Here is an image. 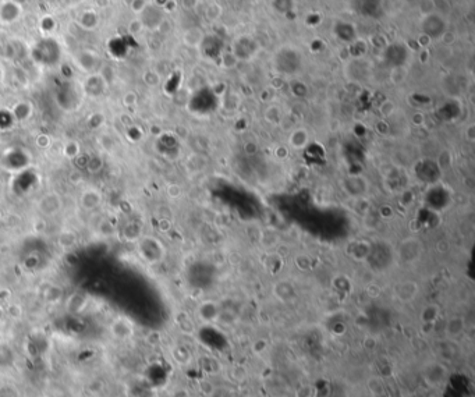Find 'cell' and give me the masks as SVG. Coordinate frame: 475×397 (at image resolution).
Masks as SVG:
<instances>
[{
  "instance_id": "obj_1",
  "label": "cell",
  "mask_w": 475,
  "mask_h": 397,
  "mask_svg": "<svg viewBox=\"0 0 475 397\" xmlns=\"http://www.w3.org/2000/svg\"><path fill=\"white\" fill-rule=\"evenodd\" d=\"M137 254L141 260L148 265H156L162 262L166 255V248L163 243L154 235L142 234L135 241Z\"/></svg>"
},
{
  "instance_id": "obj_2",
  "label": "cell",
  "mask_w": 475,
  "mask_h": 397,
  "mask_svg": "<svg viewBox=\"0 0 475 397\" xmlns=\"http://www.w3.org/2000/svg\"><path fill=\"white\" fill-rule=\"evenodd\" d=\"M36 209L45 218H53L63 209V197L58 191H48L36 202Z\"/></svg>"
},
{
  "instance_id": "obj_3",
  "label": "cell",
  "mask_w": 475,
  "mask_h": 397,
  "mask_svg": "<svg viewBox=\"0 0 475 397\" xmlns=\"http://www.w3.org/2000/svg\"><path fill=\"white\" fill-rule=\"evenodd\" d=\"M397 257L403 264H415L422 257V243L415 237H407L397 247Z\"/></svg>"
},
{
  "instance_id": "obj_4",
  "label": "cell",
  "mask_w": 475,
  "mask_h": 397,
  "mask_svg": "<svg viewBox=\"0 0 475 397\" xmlns=\"http://www.w3.org/2000/svg\"><path fill=\"white\" fill-rule=\"evenodd\" d=\"M421 30L429 39L431 38L438 39V38H442L443 35L446 33L447 23L444 21V18L441 14L428 13L421 20Z\"/></svg>"
},
{
  "instance_id": "obj_5",
  "label": "cell",
  "mask_w": 475,
  "mask_h": 397,
  "mask_svg": "<svg viewBox=\"0 0 475 397\" xmlns=\"http://www.w3.org/2000/svg\"><path fill=\"white\" fill-rule=\"evenodd\" d=\"M103 194L96 187H87L78 197V206L84 212H94L102 206Z\"/></svg>"
},
{
  "instance_id": "obj_6",
  "label": "cell",
  "mask_w": 475,
  "mask_h": 397,
  "mask_svg": "<svg viewBox=\"0 0 475 397\" xmlns=\"http://www.w3.org/2000/svg\"><path fill=\"white\" fill-rule=\"evenodd\" d=\"M109 332L117 340H128L134 334V324L127 316H117L109 326Z\"/></svg>"
},
{
  "instance_id": "obj_7",
  "label": "cell",
  "mask_w": 475,
  "mask_h": 397,
  "mask_svg": "<svg viewBox=\"0 0 475 397\" xmlns=\"http://www.w3.org/2000/svg\"><path fill=\"white\" fill-rule=\"evenodd\" d=\"M418 293H419V287L415 282L412 280H406V282H402V283L396 284L394 287V296L396 298L400 301V302H411L417 298Z\"/></svg>"
},
{
  "instance_id": "obj_8",
  "label": "cell",
  "mask_w": 475,
  "mask_h": 397,
  "mask_svg": "<svg viewBox=\"0 0 475 397\" xmlns=\"http://www.w3.org/2000/svg\"><path fill=\"white\" fill-rule=\"evenodd\" d=\"M258 50V46L254 42V39H251L250 36H240L236 43H234V56L237 60H248L250 57H253L255 55V52Z\"/></svg>"
},
{
  "instance_id": "obj_9",
  "label": "cell",
  "mask_w": 475,
  "mask_h": 397,
  "mask_svg": "<svg viewBox=\"0 0 475 397\" xmlns=\"http://www.w3.org/2000/svg\"><path fill=\"white\" fill-rule=\"evenodd\" d=\"M344 191L354 198H360L367 193L368 190V183L367 180L361 176H348L343 181Z\"/></svg>"
},
{
  "instance_id": "obj_10",
  "label": "cell",
  "mask_w": 475,
  "mask_h": 397,
  "mask_svg": "<svg viewBox=\"0 0 475 397\" xmlns=\"http://www.w3.org/2000/svg\"><path fill=\"white\" fill-rule=\"evenodd\" d=\"M273 294L278 297L279 300L283 301V302L293 301L295 298V296H297L294 286L290 283V282H286V280L278 282V283L273 286Z\"/></svg>"
},
{
  "instance_id": "obj_11",
  "label": "cell",
  "mask_w": 475,
  "mask_h": 397,
  "mask_svg": "<svg viewBox=\"0 0 475 397\" xmlns=\"http://www.w3.org/2000/svg\"><path fill=\"white\" fill-rule=\"evenodd\" d=\"M466 331V321L461 316H451L444 326V333L449 339H457Z\"/></svg>"
},
{
  "instance_id": "obj_12",
  "label": "cell",
  "mask_w": 475,
  "mask_h": 397,
  "mask_svg": "<svg viewBox=\"0 0 475 397\" xmlns=\"http://www.w3.org/2000/svg\"><path fill=\"white\" fill-rule=\"evenodd\" d=\"M310 144V132L303 127L295 129L290 137H288V145L291 146L295 151H301L305 146Z\"/></svg>"
},
{
  "instance_id": "obj_13",
  "label": "cell",
  "mask_w": 475,
  "mask_h": 397,
  "mask_svg": "<svg viewBox=\"0 0 475 397\" xmlns=\"http://www.w3.org/2000/svg\"><path fill=\"white\" fill-rule=\"evenodd\" d=\"M219 307L213 301H205L198 307V316L205 322H213L219 318Z\"/></svg>"
},
{
  "instance_id": "obj_14",
  "label": "cell",
  "mask_w": 475,
  "mask_h": 397,
  "mask_svg": "<svg viewBox=\"0 0 475 397\" xmlns=\"http://www.w3.org/2000/svg\"><path fill=\"white\" fill-rule=\"evenodd\" d=\"M122 233H123V238L126 241L135 243L139 237L142 235V227H141V225H138L135 220H131V222H128V223L124 225Z\"/></svg>"
},
{
  "instance_id": "obj_15",
  "label": "cell",
  "mask_w": 475,
  "mask_h": 397,
  "mask_svg": "<svg viewBox=\"0 0 475 397\" xmlns=\"http://www.w3.org/2000/svg\"><path fill=\"white\" fill-rule=\"evenodd\" d=\"M439 314H441V309L438 305L435 304H429L422 308L421 314H419V318L424 324H434L435 321L439 318Z\"/></svg>"
},
{
  "instance_id": "obj_16",
  "label": "cell",
  "mask_w": 475,
  "mask_h": 397,
  "mask_svg": "<svg viewBox=\"0 0 475 397\" xmlns=\"http://www.w3.org/2000/svg\"><path fill=\"white\" fill-rule=\"evenodd\" d=\"M78 241V235L73 230H63L58 235V244L62 248H71Z\"/></svg>"
},
{
  "instance_id": "obj_17",
  "label": "cell",
  "mask_w": 475,
  "mask_h": 397,
  "mask_svg": "<svg viewBox=\"0 0 475 397\" xmlns=\"http://www.w3.org/2000/svg\"><path fill=\"white\" fill-rule=\"evenodd\" d=\"M80 154H81V145H80L78 141L70 139L63 145V155L66 156L67 159H75V158L80 156Z\"/></svg>"
},
{
  "instance_id": "obj_18",
  "label": "cell",
  "mask_w": 475,
  "mask_h": 397,
  "mask_svg": "<svg viewBox=\"0 0 475 397\" xmlns=\"http://www.w3.org/2000/svg\"><path fill=\"white\" fill-rule=\"evenodd\" d=\"M103 165H105V163H103L102 156L94 155V156H91L90 159L87 161V163H85V169H87V171L91 173V174H98L99 171L103 170Z\"/></svg>"
},
{
  "instance_id": "obj_19",
  "label": "cell",
  "mask_w": 475,
  "mask_h": 397,
  "mask_svg": "<svg viewBox=\"0 0 475 397\" xmlns=\"http://www.w3.org/2000/svg\"><path fill=\"white\" fill-rule=\"evenodd\" d=\"M263 116H265V120L268 123H271V124H279V123L282 122V117H283L280 107L276 105L269 106V107L265 110Z\"/></svg>"
},
{
  "instance_id": "obj_20",
  "label": "cell",
  "mask_w": 475,
  "mask_h": 397,
  "mask_svg": "<svg viewBox=\"0 0 475 397\" xmlns=\"http://www.w3.org/2000/svg\"><path fill=\"white\" fill-rule=\"evenodd\" d=\"M199 33H202V31H201V30H197V28L189 30L187 33H184V43H186V45H189V46H192V48L199 46L205 38V36H198V38H195V35H198Z\"/></svg>"
},
{
  "instance_id": "obj_21",
  "label": "cell",
  "mask_w": 475,
  "mask_h": 397,
  "mask_svg": "<svg viewBox=\"0 0 475 397\" xmlns=\"http://www.w3.org/2000/svg\"><path fill=\"white\" fill-rule=\"evenodd\" d=\"M368 388L375 396H380L385 393V385L379 378H371L368 381Z\"/></svg>"
},
{
  "instance_id": "obj_22",
  "label": "cell",
  "mask_w": 475,
  "mask_h": 397,
  "mask_svg": "<svg viewBox=\"0 0 475 397\" xmlns=\"http://www.w3.org/2000/svg\"><path fill=\"white\" fill-rule=\"evenodd\" d=\"M173 357H174V360L181 365L187 364L190 361V353L187 351V349H184V347H176V349H173Z\"/></svg>"
},
{
  "instance_id": "obj_23",
  "label": "cell",
  "mask_w": 475,
  "mask_h": 397,
  "mask_svg": "<svg viewBox=\"0 0 475 397\" xmlns=\"http://www.w3.org/2000/svg\"><path fill=\"white\" fill-rule=\"evenodd\" d=\"M451 163H453V158H451L450 152L444 151V152L439 155V159H438L436 165H438V167H439L441 170H444V169L450 167Z\"/></svg>"
},
{
  "instance_id": "obj_24",
  "label": "cell",
  "mask_w": 475,
  "mask_h": 397,
  "mask_svg": "<svg viewBox=\"0 0 475 397\" xmlns=\"http://www.w3.org/2000/svg\"><path fill=\"white\" fill-rule=\"evenodd\" d=\"M215 385H213L212 382H209V381H201L199 382V385H198V389H199V392L204 395V396H206V397H209L211 395H212V392L215 390Z\"/></svg>"
},
{
  "instance_id": "obj_25",
  "label": "cell",
  "mask_w": 475,
  "mask_h": 397,
  "mask_svg": "<svg viewBox=\"0 0 475 397\" xmlns=\"http://www.w3.org/2000/svg\"><path fill=\"white\" fill-rule=\"evenodd\" d=\"M4 311L10 318H14V319H20L23 316V308L18 304H10Z\"/></svg>"
},
{
  "instance_id": "obj_26",
  "label": "cell",
  "mask_w": 475,
  "mask_h": 397,
  "mask_svg": "<svg viewBox=\"0 0 475 397\" xmlns=\"http://www.w3.org/2000/svg\"><path fill=\"white\" fill-rule=\"evenodd\" d=\"M394 103L392 102V100H385L382 105H380V114L383 116V117H389V116H392V114L394 113Z\"/></svg>"
},
{
  "instance_id": "obj_27",
  "label": "cell",
  "mask_w": 475,
  "mask_h": 397,
  "mask_svg": "<svg viewBox=\"0 0 475 397\" xmlns=\"http://www.w3.org/2000/svg\"><path fill=\"white\" fill-rule=\"evenodd\" d=\"M144 81H145V84H148L149 87H155V85L159 84L160 78H159V75H158L155 71H148V73H145V75H144Z\"/></svg>"
},
{
  "instance_id": "obj_28",
  "label": "cell",
  "mask_w": 475,
  "mask_h": 397,
  "mask_svg": "<svg viewBox=\"0 0 475 397\" xmlns=\"http://www.w3.org/2000/svg\"><path fill=\"white\" fill-rule=\"evenodd\" d=\"M166 194H167L169 198L176 199V198H179L181 195V187L179 186V184H169V186L166 187Z\"/></svg>"
},
{
  "instance_id": "obj_29",
  "label": "cell",
  "mask_w": 475,
  "mask_h": 397,
  "mask_svg": "<svg viewBox=\"0 0 475 397\" xmlns=\"http://www.w3.org/2000/svg\"><path fill=\"white\" fill-rule=\"evenodd\" d=\"M137 103V94L134 92H127L126 95L123 97V105L130 107V106L135 105Z\"/></svg>"
},
{
  "instance_id": "obj_30",
  "label": "cell",
  "mask_w": 475,
  "mask_h": 397,
  "mask_svg": "<svg viewBox=\"0 0 475 397\" xmlns=\"http://www.w3.org/2000/svg\"><path fill=\"white\" fill-rule=\"evenodd\" d=\"M209 397H233V393L226 388H215Z\"/></svg>"
},
{
  "instance_id": "obj_31",
  "label": "cell",
  "mask_w": 475,
  "mask_h": 397,
  "mask_svg": "<svg viewBox=\"0 0 475 397\" xmlns=\"http://www.w3.org/2000/svg\"><path fill=\"white\" fill-rule=\"evenodd\" d=\"M295 265L300 267L301 270H307L310 267V258L304 257V255H300L295 258Z\"/></svg>"
},
{
  "instance_id": "obj_32",
  "label": "cell",
  "mask_w": 475,
  "mask_h": 397,
  "mask_svg": "<svg viewBox=\"0 0 475 397\" xmlns=\"http://www.w3.org/2000/svg\"><path fill=\"white\" fill-rule=\"evenodd\" d=\"M464 138H466V141H468V142H474L475 141V126L474 124H470L468 127H466V130H464Z\"/></svg>"
},
{
  "instance_id": "obj_33",
  "label": "cell",
  "mask_w": 475,
  "mask_h": 397,
  "mask_svg": "<svg viewBox=\"0 0 475 397\" xmlns=\"http://www.w3.org/2000/svg\"><path fill=\"white\" fill-rule=\"evenodd\" d=\"M35 142L39 148H48L50 145V138L48 135H45V134H41V135L36 137Z\"/></svg>"
},
{
  "instance_id": "obj_34",
  "label": "cell",
  "mask_w": 475,
  "mask_h": 397,
  "mask_svg": "<svg viewBox=\"0 0 475 397\" xmlns=\"http://www.w3.org/2000/svg\"><path fill=\"white\" fill-rule=\"evenodd\" d=\"M266 346H268V343L265 340H256L254 344H253V350H254L256 354H261L262 351H265Z\"/></svg>"
},
{
  "instance_id": "obj_35",
  "label": "cell",
  "mask_w": 475,
  "mask_h": 397,
  "mask_svg": "<svg viewBox=\"0 0 475 397\" xmlns=\"http://www.w3.org/2000/svg\"><path fill=\"white\" fill-rule=\"evenodd\" d=\"M367 293H368L369 297H378L380 294V289L377 284H371V286L367 287Z\"/></svg>"
},
{
  "instance_id": "obj_36",
  "label": "cell",
  "mask_w": 475,
  "mask_h": 397,
  "mask_svg": "<svg viewBox=\"0 0 475 397\" xmlns=\"http://www.w3.org/2000/svg\"><path fill=\"white\" fill-rule=\"evenodd\" d=\"M172 397H190V393L187 389H184V388H179V389H176L174 392H173Z\"/></svg>"
},
{
  "instance_id": "obj_37",
  "label": "cell",
  "mask_w": 475,
  "mask_h": 397,
  "mask_svg": "<svg viewBox=\"0 0 475 397\" xmlns=\"http://www.w3.org/2000/svg\"><path fill=\"white\" fill-rule=\"evenodd\" d=\"M275 155L278 156L279 159H285V158H287V155H288V151H287L286 146H279L278 149H276V152H275Z\"/></svg>"
},
{
  "instance_id": "obj_38",
  "label": "cell",
  "mask_w": 475,
  "mask_h": 397,
  "mask_svg": "<svg viewBox=\"0 0 475 397\" xmlns=\"http://www.w3.org/2000/svg\"><path fill=\"white\" fill-rule=\"evenodd\" d=\"M4 314H6V311H4V308H3V307L0 305V321H1L3 318H4Z\"/></svg>"
},
{
  "instance_id": "obj_39",
  "label": "cell",
  "mask_w": 475,
  "mask_h": 397,
  "mask_svg": "<svg viewBox=\"0 0 475 397\" xmlns=\"http://www.w3.org/2000/svg\"><path fill=\"white\" fill-rule=\"evenodd\" d=\"M1 218H3V213H1V211H0V220H1Z\"/></svg>"
}]
</instances>
